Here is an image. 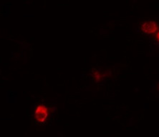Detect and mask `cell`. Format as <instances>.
<instances>
[{
	"label": "cell",
	"instance_id": "1",
	"mask_svg": "<svg viewBox=\"0 0 159 137\" xmlns=\"http://www.w3.org/2000/svg\"><path fill=\"white\" fill-rule=\"evenodd\" d=\"M34 117H35V119L37 122L40 123V124H43L45 122L48 117V109L47 106L43 104L37 106L35 112H34Z\"/></svg>",
	"mask_w": 159,
	"mask_h": 137
},
{
	"label": "cell",
	"instance_id": "2",
	"mask_svg": "<svg viewBox=\"0 0 159 137\" xmlns=\"http://www.w3.org/2000/svg\"><path fill=\"white\" fill-rule=\"evenodd\" d=\"M157 24L155 22L149 21V22H146L143 24L141 30L145 34H151L157 30Z\"/></svg>",
	"mask_w": 159,
	"mask_h": 137
},
{
	"label": "cell",
	"instance_id": "3",
	"mask_svg": "<svg viewBox=\"0 0 159 137\" xmlns=\"http://www.w3.org/2000/svg\"><path fill=\"white\" fill-rule=\"evenodd\" d=\"M156 40H157V41H158V42H159V32H158V33L157 34V35H156Z\"/></svg>",
	"mask_w": 159,
	"mask_h": 137
}]
</instances>
